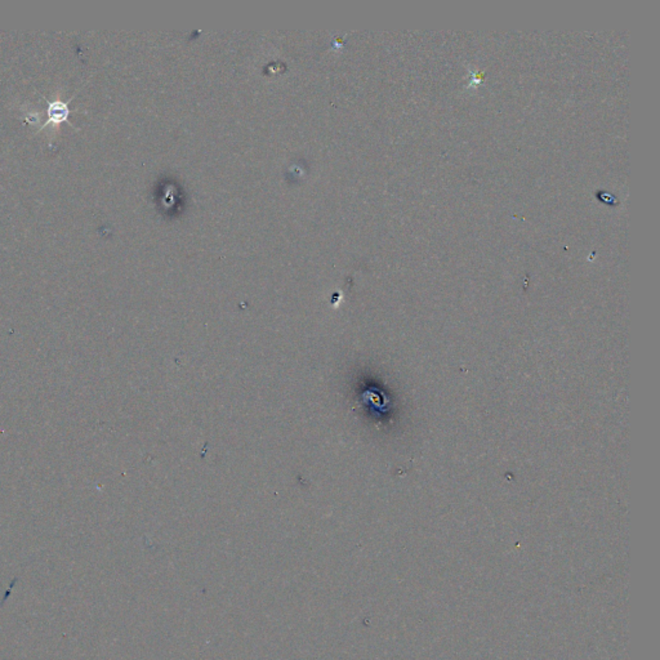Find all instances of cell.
Listing matches in <instances>:
<instances>
[{
	"label": "cell",
	"instance_id": "cell-1",
	"mask_svg": "<svg viewBox=\"0 0 660 660\" xmlns=\"http://www.w3.org/2000/svg\"><path fill=\"white\" fill-rule=\"evenodd\" d=\"M73 101V97L67 102H62V101H47L48 103V120L45 122V124H43L41 131L44 129L45 126H50V123L52 124H59V123H64V122H67L68 120V117H70V108H68V102Z\"/></svg>",
	"mask_w": 660,
	"mask_h": 660
}]
</instances>
